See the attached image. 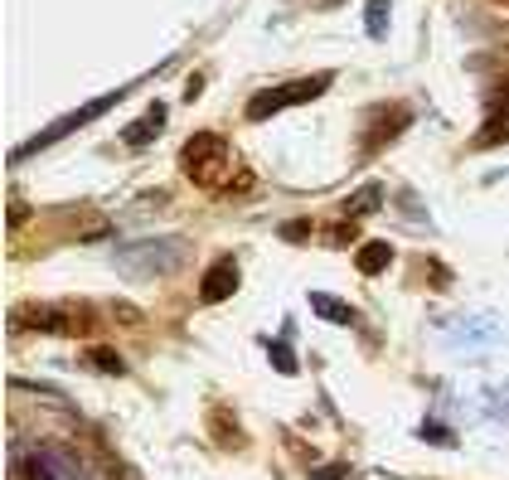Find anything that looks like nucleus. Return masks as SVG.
Here are the masks:
<instances>
[{"label":"nucleus","mask_w":509,"mask_h":480,"mask_svg":"<svg viewBox=\"0 0 509 480\" xmlns=\"http://www.w3.org/2000/svg\"><path fill=\"white\" fill-rule=\"evenodd\" d=\"M190 243L180 233H161V238H136V243H122L112 252V267L126 277V281H155V277H170L180 262H185Z\"/></svg>","instance_id":"1"},{"label":"nucleus","mask_w":509,"mask_h":480,"mask_svg":"<svg viewBox=\"0 0 509 480\" xmlns=\"http://www.w3.org/2000/svg\"><path fill=\"white\" fill-rule=\"evenodd\" d=\"M180 165H185V175L194 180V185L214 190L229 180V141H223L219 132H200L185 141V151H180Z\"/></svg>","instance_id":"2"},{"label":"nucleus","mask_w":509,"mask_h":480,"mask_svg":"<svg viewBox=\"0 0 509 480\" xmlns=\"http://www.w3.org/2000/svg\"><path fill=\"white\" fill-rule=\"evenodd\" d=\"M335 83V73H316V78H296V83H281V88H267L248 103V122H267L287 107H301V103H316V97Z\"/></svg>","instance_id":"3"},{"label":"nucleus","mask_w":509,"mask_h":480,"mask_svg":"<svg viewBox=\"0 0 509 480\" xmlns=\"http://www.w3.org/2000/svg\"><path fill=\"white\" fill-rule=\"evenodd\" d=\"M15 330H54V335H88L93 316L83 306H24L10 316Z\"/></svg>","instance_id":"4"},{"label":"nucleus","mask_w":509,"mask_h":480,"mask_svg":"<svg viewBox=\"0 0 509 480\" xmlns=\"http://www.w3.org/2000/svg\"><path fill=\"white\" fill-rule=\"evenodd\" d=\"M20 480H93L68 446H30L20 456Z\"/></svg>","instance_id":"5"},{"label":"nucleus","mask_w":509,"mask_h":480,"mask_svg":"<svg viewBox=\"0 0 509 480\" xmlns=\"http://www.w3.org/2000/svg\"><path fill=\"white\" fill-rule=\"evenodd\" d=\"M122 97H126V88H112V93H103V97H93V103H83V107L73 112V117H59V122H54V126H49V132H39L34 141H24V146L15 151V161H24V155H34V151H44V146H54V141H64L68 132H78V126H88V122H97V117H103V112H112V107H117V103H122Z\"/></svg>","instance_id":"6"},{"label":"nucleus","mask_w":509,"mask_h":480,"mask_svg":"<svg viewBox=\"0 0 509 480\" xmlns=\"http://www.w3.org/2000/svg\"><path fill=\"white\" fill-rule=\"evenodd\" d=\"M233 291H238V262H233V258H219V262L204 272V281H200V296H204L209 306H219V301H229Z\"/></svg>","instance_id":"7"},{"label":"nucleus","mask_w":509,"mask_h":480,"mask_svg":"<svg viewBox=\"0 0 509 480\" xmlns=\"http://www.w3.org/2000/svg\"><path fill=\"white\" fill-rule=\"evenodd\" d=\"M161 126H165V103H151V112H146V117H136V122L122 132V141H126L132 151H141L146 141H155V136H161Z\"/></svg>","instance_id":"8"},{"label":"nucleus","mask_w":509,"mask_h":480,"mask_svg":"<svg viewBox=\"0 0 509 480\" xmlns=\"http://www.w3.org/2000/svg\"><path fill=\"white\" fill-rule=\"evenodd\" d=\"M388 262H393V248L384 243V238H369V243H359V252H355V267L364 277H378Z\"/></svg>","instance_id":"9"},{"label":"nucleus","mask_w":509,"mask_h":480,"mask_svg":"<svg viewBox=\"0 0 509 480\" xmlns=\"http://www.w3.org/2000/svg\"><path fill=\"white\" fill-rule=\"evenodd\" d=\"M310 310L325 316V320H335V326H359V310L345 306V301H335V296H325V291H310Z\"/></svg>","instance_id":"10"},{"label":"nucleus","mask_w":509,"mask_h":480,"mask_svg":"<svg viewBox=\"0 0 509 480\" xmlns=\"http://www.w3.org/2000/svg\"><path fill=\"white\" fill-rule=\"evenodd\" d=\"M374 204H384V185H364L355 200H345V214L349 219H364V214H374Z\"/></svg>","instance_id":"11"},{"label":"nucleus","mask_w":509,"mask_h":480,"mask_svg":"<svg viewBox=\"0 0 509 480\" xmlns=\"http://www.w3.org/2000/svg\"><path fill=\"white\" fill-rule=\"evenodd\" d=\"M388 0H369V5H364V30H369V39H384L388 34Z\"/></svg>","instance_id":"12"},{"label":"nucleus","mask_w":509,"mask_h":480,"mask_svg":"<svg viewBox=\"0 0 509 480\" xmlns=\"http://www.w3.org/2000/svg\"><path fill=\"white\" fill-rule=\"evenodd\" d=\"M88 364H93L97 374H126V364H122L117 349H88Z\"/></svg>","instance_id":"13"},{"label":"nucleus","mask_w":509,"mask_h":480,"mask_svg":"<svg viewBox=\"0 0 509 480\" xmlns=\"http://www.w3.org/2000/svg\"><path fill=\"white\" fill-rule=\"evenodd\" d=\"M494 141H509V117H490L485 132L475 136V146H494Z\"/></svg>","instance_id":"14"},{"label":"nucleus","mask_w":509,"mask_h":480,"mask_svg":"<svg viewBox=\"0 0 509 480\" xmlns=\"http://www.w3.org/2000/svg\"><path fill=\"white\" fill-rule=\"evenodd\" d=\"M267 355L277 359V374H296V355L287 349V340H267Z\"/></svg>","instance_id":"15"},{"label":"nucleus","mask_w":509,"mask_h":480,"mask_svg":"<svg viewBox=\"0 0 509 480\" xmlns=\"http://www.w3.org/2000/svg\"><path fill=\"white\" fill-rule=\"evenodd\" d=\"M277 233L287 238V243H306V238H310V219H291V223H281Z\"/></svg>","instance_id":"16"},{"label":"nucleus","mask_w":509,"mask_h":480,"mask_svg":"<svg viewBox=\"0 0 509 480\" xmlns=\"http://www.w3.org/2000/svg\"><path fill=\"white\" fill-rule=\"evenodd\" d=\"M417 432H422V436H432V442H436V446H456V436H451V432L442 427V422H432V417H427V422H422V427H417Z\"/></svg>","instance_id":"17"},{"label":"nucleus","mask_w":509,"mask_h":480,"mask_svg":"<svg viewBox=\"0 0 509 480\" xmlns=\"http://www.w3.org/2000/svg\"><path fill=\"white\" fill-rule=\"evenodd\" d=\"M339 475H345V465H320L316 471V480H339Z\"/></svg>","instance_id":"18"},{"label":"nucleus","mask_w":509,"mask_h":480,"mask_svg":"<svg viewBox=\"0 0 509 480\" xmlns=\"http://www.w3.org/2000/svg\"><path fill=\"white\" fill-rule=\"evenodd\" d=\"M500 5H509V0H500Z\"/></svg>","instance_id":"19"}]
</instances>
